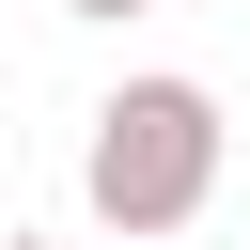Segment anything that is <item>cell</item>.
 <instances>
[{
    "mask_svg": "<svg viewBox=\"0 0 250 250\" xmlns=\"http://www.w3.org/2000/svg\"><path fill=\"white\" fill-rule=\"evenodd\" d=\"M78 188H94L109 234H188L203 188H219V94H203V78H125V94L94 109Z\"/></svg>",
    "mask_w": 250,
    "mask_h": 250,
    "instance_id": "6da1fadb",
    "label": "cell"
},
{
    "mask_svg": "<svg viewBox=\"0 0 250 250\" xmlns=\"http://www.w3.org/2000/svg\"><path fill=\"white\" fill-rule=\"evenodd\" d=\"M0 250H47V234H0Z\"/></svg>",
    "mask_w": 250,
    "mask_h": 250,
    "instance_id": "3957f363",
    "label": "cell"
},
{
    "mask_svg": "<svg viewBox=\"0 0 250 250\" xmlns=\"http://www.w3.org/2000/svg\"><path fill=\"white\" fill-rule=\"evenodd\" d=\"M62 16H141V0H62Z\"/></svg>",
    "mask_w": 250,
    "mask_h": 250,
    "instance_id": "7a4b0ae2",
    "label": "cell"
}]
</instances>
